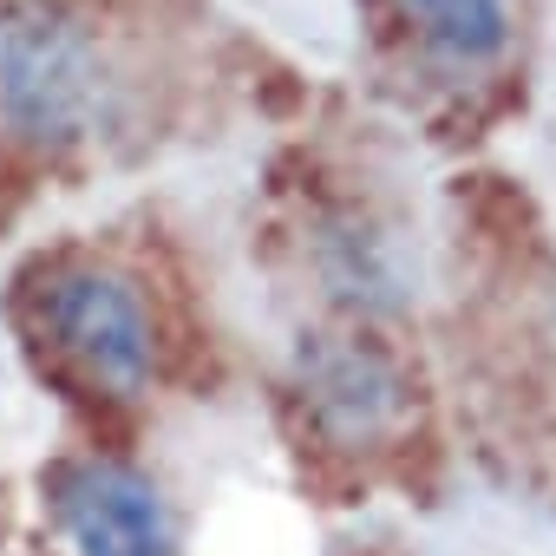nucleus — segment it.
<instances>
[{
    "mask_svg": "<svg viewBox=\"0 0 556 556\" xmlns=\"http://www.w3.org/2000/svg\"><path fill=\"white\" fill-rule=\"evenodd\" d=\"M60 523L79 556H170V510L131 465L86 458L60 471Z\"/></svg>",
    "mask_w": 556,
    "mask_h": 556,
    "instance_id": "3",
    "label": "nucleus"
},
{
    "mask_svg": "<svg viewBox=\"0 0 556 556\" xmlns=\"http://www.w3.org/2000/svg\"><path fill=\"white\" fill-rule=\"evenodd\" d=\"M0 112L34 144H79L112 118V73L92 27L27 0L0 21Z\"/></svg>",
    "mask_w": 556,
    "mask_h": 556,
    "instance_id": "1",
    "label": "nucleus"
},
{
    "mask_svg": "<svg viewBox=\"0 0 556 556\" xmlns=\"http://www.w3.org/2000/svg\"><path fill=\"white\" fill-rule=\"evenodd\" d=\"M406 8L426 21V40H432L445 60H458V66L491 60V53H504V40H510L504 0H406Z\"/></svg>",
    "mask_w": 556,
    "mask_h": 556,
    "instance_id": "5",
    "label": "nucleus"
},
{
    "mask_svg": "<svg viewBox=\"0 0 556 556\" xmlns=\"http://www.w3.org/2000/svg\"><path fill=\"white\" fill-rule=\"evenodd\" d=\"M40 321L53 334V348L105 393L131 400L151 380V321L138 308V295L105 268H66L40 295Z\"/></svg>",
    "mask_w": 556,
    "mask_h": 556,
    "instance_id": "2",
    "label": "nucleus"
},
{
    "mask_svg": "<svg viewBox=\"0 0 556 556\" xmlns=\"http://www.w3.org/2000/svg\"><path fill=\"white\" fill-rule=\"evenodd\" d=\"M302 400L334 439L361 445L400 419V374L361 341H315L302 354Z\"/></svg>",
    "mask_w": 556,
    "mask_h": 556,
    "instance_id": "4",
    "label": "nucleus"
}]
</instances>
